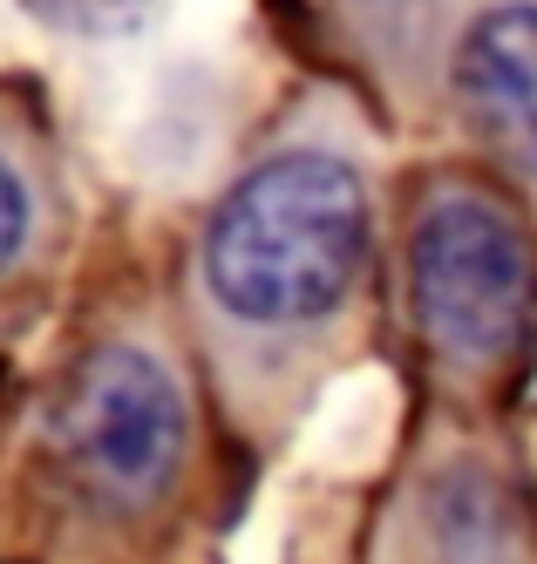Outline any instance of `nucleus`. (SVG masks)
<instances>
[{
    "mask_svg": "<svg viewBox=\"0 0 537 564\" xmlns=\"http://www.w3.org/2000/svg\"><path fill=\"white\" fill-rule=\"evenodd\" d=\"M375 252V191L341 143L293 137L245 164L197 231V300L232 340H313L354 306Z\"/></svg>",
    "mask_w": 537,
    "mask_h": 564,
    "instance_id": "1",
    "label": "nucleus"
},
{
    "mask_svg": "<svg viewBox=\"0 0 537 564\" xmlns=\"http://www.w3.org/2000/svg\"><path fill=\"white\" fill-rule=\"evenodd\" d=\"M530 238L490 184L442 177L408 225V313L449 375H497L530 327Z\"/></svg>",
    "mask_w": 537,
    "mask_h": 564,
    "instance_id": "2",
    "label": "nucleus"
},
{
    "mask_svg": "<svg viewBox=\"0 0 537 564\" xmlns=\"http://www.w3.org/2000/svg\"><path fill=\"white\" fill-rule=\"evenodd\" d=\"M55 435L68 463L109 497H157L184 463L191 415L171 360L143 340H103L62 388Z\"/></svg>",
    "mask_w": 537,
    "mask_h": 564,
    "instance_id": "3",
    "label": "nucleus"
},
{
    "mask_svg": "<svg viewBox=\"0 0 537 564\" xmlns=\"http://www.w3.org/2000/svg\"><path fill=\"white\" fill-rule=\"evenodd\" d=\"M442 83L470 137L537 177V0H483L463 14Z\"/></svg>",
    "mask_w": 537,
    "mask_h": 564,
    "instance_id": "4",
    "label": "nucleus"
},
{
    "mask_svg": "<svg viewBox=\"0 0 537 564\" xmlns=\"http://www.w3.org/2000/svg\"><path fill=\"white\" fill-rule=\"evenodd\" d=\"M408 564H517V517L497 476L476 463L429 469L408 510Z\"/></svg>",
    "mask_w": 537,
    "mask_h": 564,
    "instance_id": "5",
    "label": "nucleus"
},
{
    "mask_svg": "<svg viewBox=\"0 0 537 564\" xmlns=\"http://www.w3.org/2000/svg\"><path fill=\"white\" fill-rule=\"evenodd\" d=\"M41 238V191H34V171L28 156L0 137V279L21 272V259L34 252Z\"/></svg>",
    "mask_w": 537,
    "mask_h": 564,
    "instance_id": "6",
    "label": "nucleus"
},
{
    "mask_svg": "<svg viewBox=\"0 0 537 564\" xmlns=\"http://www.w3.org/2000/svg\"><path fill=\"white\" fill-rule=\"evenodd\" d=\"M150 8L157 0H28V14L62 28V34H122V28H137Z\"/></svg>",
    "mask_w": 537,
    "mask_h": 564,
    "instance_id": "7",
    "label": "nucleus"
}]
</instances>
